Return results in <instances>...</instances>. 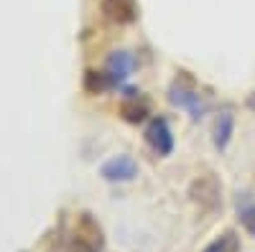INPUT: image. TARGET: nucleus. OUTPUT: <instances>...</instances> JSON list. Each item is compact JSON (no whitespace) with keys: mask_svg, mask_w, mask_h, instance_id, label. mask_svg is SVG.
Returning a JSON list of instances; mask_svg holds the SVG:
<instances>
[{"mask_svg":"<svg viewBox=\"0 0 255 252\" xmlns=\"http://www.w3.org/2000/svg\"><path fill=\"white\" fill-rule=\"evenodd\" d=\"M168 102H171L174 107L189 112L191 120H202L204 112H207V99H204V94L197 89L194 79L186 77V72H181V74L174 79L171 89H168Z\"/></svg>","mask_w":255,"mask_h":252,"instance_id":"f257e3e1","label":"nucleus"},{"mask_svg":"<svg viewBox=\"0 0 255 252\" xmlns=\"http://www.w3.org/2000/svg\"><path fill=\"white\" fill-rule=\"evenodd\" d=\"M102 247H105V240H102L100 224L92 219V214L84 212L79 217V224H77L74 240L69 245V252H102Z\"/></svg>","mask_w":255,"mask_h":252,"instance_id":"f03ea898","label":"nucleus"},{"mask_svg":"<svg viewBox=\"0 0 255 252\" xmlns=\"http://www.w3.org/2000/svg\"><path fill=\"white\" fill-rule=\"evenodd\" d=\"M189 196L194 199L204 212H217V209H222V183L212 173L199 176L194 183H191Z\"/></svg>","mask_w":255,"mask_h":252,"instance_id":"7ed1b4c3","label":"nucleus"},{"mask_svg":"<svg viewBox=\"0 0 255 252\" xmlns=\"http://www.w3.org/2000/svg\"><path fill=\"white\" fill-rule=\"evenodd\" d=\"M138 161L133 156H113L110 161H105L100 166V176L110 183H128L138 178Z\"/></svg>","mask_w":255,"mask_h":252,"instance_id":"20e7f679","label":"nucleus"},{"mask_svg":"<svg viewBox=\"0 0 255 252\" xmlns=\"http://www.w3.org/2000/svg\"><path fill=\"white\" fill-rule=\"evenodd\" d=\"M145 143L156 156H171L174 151V135L171 128H168V120L166 117H153L145 128Z\"/></svg>","mask_w":255,"mask_h":252,"instance_id":"39448f33","label":"nucleus"},{"mask_svg":"<svg viewBox=\"0 0 255 252\" xmlns=\"http://www.w3.org/2000/svg\"><path fill=\"white\" fill-rule=\"evenodd\" d=\"M135 64H138V61H135V56L130 51H115V54L108 56V61H105V74L113 79L115 89H123L125 79L133 74Z\"/></svg>","mask_w":255,"mask_h":252,"instance_id":"423d86ee","label":"nucleus"},{"mask_svg":"<svg viewBox=\"0 0 255 252\" xmlns=\"http://www.w3.org/2000/svg\"><path fill=\"white\" fill-rule=\"evenodd\" d=\"M138 3L135 0H102V15L118 26H128L138 20Z\"/></svg>","mask_w":255,"mask_h":252,"instance_id":"0eeeda50","label":"nucleus"},{"mask_svg":"<svg viewBox=\"0 0 255 252\" xmlns=\"http://www.w3.org/2000/svg\"><path fill=\"white\" fill-rule=\"evenodd\" d=\"M120 117L125 122H130V125H138L148 117V102L140 99V94H130V97H125L123 104H120Z\"/></svg>","mask_w":255,"mask_h":252,"instance_id":"6e6552de","label":"nucleus"},{"mask_svg":"<svg viewBox=\"0 0 255 252\" xmlns=\"http://www.w3.org/2000/svg\"><path fill=\"white\" fill-rule=\"evenodd\" d=\"M232 133H235V115L230 110H222L217 115V122H215V148L217 151L227 148L232 140Z\"/></svg>","mask_w":255,"mask_h":252,"instance_id":"1a4fd4ad","label":"nucleus"},{"mask_svg":"<svg viewBox=\"0 0 255 252\" xmlns=\"http://www.w3.org/2000/svg\"><path fill=\"white\" fill-rule=\"evenodd\" d=\"M110 89H115V84H113V79L105 74V72H95V69L84 72V92H90V94H105V92H110Z\"/></svg>","mask_w":255,"mask_h":252,"instance_id":"9d476101","label":"nucleus"},{"mask_svg":"<svg viewBox=\"0 0 255 252\" xmlns=\"http://www.w3.org/2000/svg\"><path fill=\"white\" fill-rule=\"evenodd\" d=\"M202 252H240V240L232 229H227V232H222L217 240H212Z\"/></svg>","mask_w":255,"mask_h":252,"instance_id":"9b49d317","label":"nucleus"},{"mask_svg":"<svg viewBox=\"0 0 255 252\" xmlns=\"http://www.w3.org/2000/svg\"><path fill=\"white\" fill-rule=\"evenodd\" d=\"M238 219L245 232L255 237V201H248V196H243V204L238 201Z\"/></svg>","mask_w":255,"mask_h":252,"instance_id":"f8f14e48","label":"nucleus"},{"mask_svg":"<svg viewBox=\"0 0 255 252\" xmlns=\"http://www.w3.org/2000/svg\"><path fill=\"white\" fill-rule=\"evenodd\" d=\"M248 104H250V110H253V112H255V92H253V94H250V99H248Z\"/></svg>","mask_w":255,"mask_h":252,"instance_id":"ddd939ff","label":"nucleus"}]
</instances>
